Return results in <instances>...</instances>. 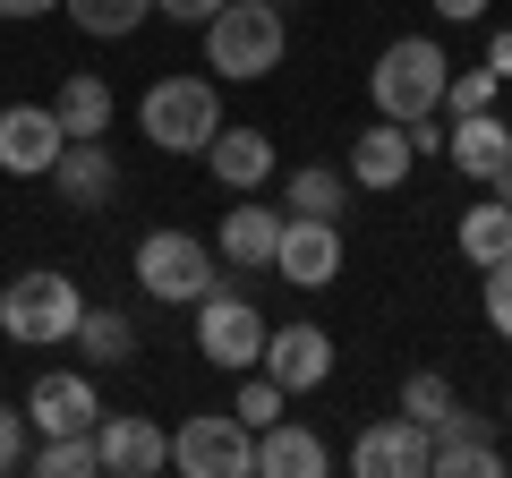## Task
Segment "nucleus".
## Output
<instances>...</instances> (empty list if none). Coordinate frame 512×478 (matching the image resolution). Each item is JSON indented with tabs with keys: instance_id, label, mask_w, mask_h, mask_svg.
Wrapping results in <instances>:
<instances>
[{
	"instance_id": "nucleus-1",
	"label": "nucleus",
	"mask_w": 512,
	"mask_h": 478,
	"mask_svg": "<svg viewBox=\"0 0 512 478\" xmlns=\"http://www.w3.org/2000/svg\"><path fill=\"white\" fill-rule=\"evenodd\" d=\"M197 35H205V69L222 86H256V77H274L291 60V18L274 0H222Z\"/></svg>"
},
{
	"instance_id": "nucleus-2",
	"label": "nucleus",
	"mask_w": 512,
	"mask_h": 478,
	"mask_svg": "<svg viewBox=\"0 0 512 478\" xmlns=\"http://www.w3.org/2000/svg\"><path fill=\"white\" fill-rule=\"evenodd\" d=\"M444 77H453V60H444V43L427 35H402V43H384L376 69H367V103H376V120H427V111L444 103Z\"/></svg>"
},
{
	"instance_id": "nucleus-3",
	"label": "nucleus",
	"mask_w": 512,
	"mask_h": 478,
	"mask_svg": "<svg viewBox=\"0 0 512 478\" xmlns=\"http://www.w3.org/2000/svg\"><path fill=\"white\" fill-rule=\"evenodd\" d=\"M77 316H86V291H77L60 265H35V274L0 282V333L18 350H60L77 333Z\"/></svg>"
},
{
	"instance_id": "nucleus-4",
	"label": "nucleus",
	"mask_w": 512,
	"mask_h": 478,
	"mask_svg": "<svg viewBox=\"0 0 512 478\" xmlns=\"http://www.w3.org/2000/svg\"><path fill=\"white\" fill-rule=\"evenodd\" d=\"M137 129L154 154H205L222 129V86L214 77H154L137 103Z\"/></svg>"
},
{
	"instance_id": "nucleus-5",
	"label": "nucleus",
	"mask_w": 512,
	"mask_h": 478,
	"mask_svg": "<svg viewBox=\"0 0 512 478\" xmlns=\"http://www.w3.org/2000/svg\"><path fill=\"white\" fill-rule=\"evenodd\" d=\"M137 291L171 299V308H197L214 291V248L197 231H146L137 239Z\"/></svg>"
},
{
	"instance_id": "nucleus-6",
	"label": "nucleus",
	"mask_w": 512,
	"mask_h": 478,
	"mask_svg": "<svg viewBox=\"0 0 512 478\" xmlns=\"http://www.w3.org/2000/svg\"><path fill=\"white\" fill-rule=\"evenodd\" d=\"M171 470H188V478H256V427L231 419V410H197V419H180V436H171Z\"/></svg>"
},
{
	"instance_id": "nucleus-7",
	"label": "nucleus",
	"mask_w": 512,
	"mask_h": 478,
	"mask_svg": "<svg viewBox=\"0 0 512 478\" xmlns=\"http://www.w3.org/2000/svg\"><path fill=\"white\" fill-rule=\"evenodd\" d=\"M197 350L214 359V368H231V376H248L256 368V350H265V316H256V299H239V291H205L197 299Z\"/></svg>"
},
{
	"instance_id": "nucleus-8",
	"label": "nucleus",
	"mask_w": 512,
	"mask_h": 478,
	"mask_svg": "<svg viewBox=\"0 0 512 478\" xmlns=\"http://www.w3.org/2000/svg\"><path fill=\"white\" fill-rule=\"evenodd\" d=\"M427 470L436 478H504V444H495V419L487 410H444L427 427Z\"/></svg>"
},
{
	"instance_id": "nucleus-9",
	"label": "nucleus",
	"mask_w": 512,
	"mask_h": 478,
	"mask_svg": "<svg viewBox=\"0 0 512 478\" xmlns=\"http://www.w3.org/2000/svg\"><path fill=\"white\" fill-rule=\"evenodd\" d=\"M274 274L291 282V291H333V274H342V222L333 214H282Z\"/></svg>"
},
{
	"instance_id": "nucleus-10",
	"label": "nucleus",
	"mask_w": 512,
	"mask_h": 478,
	"mask_svg": "<svg viewBox=\"0 0 512 478\" xmlns=\"http://www.w3.org/2000/svg\"><path fill=\"white\" fill-rule=\"evenodd\" d=\"M94 419H103V393H94L86 368H43L26 385V427L35 436H86Z\"/></svg>"
},
{
	"instance_id": "nucleus-11",
	"label": "nucleus",
	"mask_w": 512,
	"mask_h": 478,
	"mask_svg": "<svg viewBox=\"0 0 512 478\" xmlns=\"http://www.w3.org/2000/svg\"><path fill=\"white\" fill-rule=\"evenodd\" d=\"M256 368L274 376L282 393H316V385L333 376V333H325V325H265Z\"/></svg>"
},
{
	"instance_id": "nucleus-12",
	"label": "nucleus",
	"mask_w": 512,
	"mask_h": 478,
	"mask_svg": "<svg viewBox=\"0 0 512 478\" xmlns=\"http://www.w3.org/2000/svg\"><path fill=\"white\" fill-rule=\"evenodd\" d=\"M43 180L60 188V205H69V214H103V205L120 197V163H111L103 137H69V146L52 154V171H43Z\"/></svg>"
},
{
	"instance_id": "nucleus-13",
	"label": "nucleus",
	"mask_w": 512,
	"mask_h": 478,
	"mask_svg": "<svg viewBox=\"0 0 512 478\" xmlns=\"http://www.w3.org/2000/svg\"><path fill=\"white\" fill-rule=\"evenodd\" d=\"M350 470L359 478H427V427L419 419H367L359 436H350Z\"/></svg>"
},
{
	"instance_id": "nucleus-14",
	"label": "nucleus",
	"mask_w": 512,
	"mask_h": 478,
	"mask_svg": "<svg viewBox=\"0 0 512 478\" xmlns=\"http://www.w3.org/2000/svg\"><path fill=\"white\" fill-rule=\"evenodd\" d=\"M60 146H69V137H60L52 103H9L0 111V171H9V180H43Z\"/></svg>"
},
{
	"instance_id": "nucleus-15",
	"label": "nucleus",
	"mask_w": 512,
	"mask_h": 478,
	"mask_svg": "<svg viewBox=\"0 0 512 478\" xmlns=\"http://www.w3.org/2000/svg\"><path fill=\"white\" fill-rule=\"evenodd\" d=\"M94 461H103L111 478H154V470H171V436L154 419H94Z\"/></svg>"
},
{
	"instance_id": "nucleus-16",
	"label": "nucleus",
	"mask_w": 512,
	"mask_h": 478,
	"mask_svg": "<svg viewBox=\"0 0 512 478\" xmlns=\"http://www.w3.org/2000/svg\"><path fill=\"white\" fill-rule=\"evenodd\" d=\"M410 163H419V146H410L402 120H367L342 171H350V188H376V197H384V188H402V180H410Z\"/></svg>"
},
{
	"instance_id": "nucleus-17",
	"label": "nucleus",
	"mask_w": 512,
	"mask_h": 478,
	"mask_svg": "<svg viewBox=\"0 0 512 478\" xmlns=\"http://www.w3.org/2000/svg\"><path fill=\"white\" fill-rule=\"evenodd\" d=\"M444 154H453L461 180L487 188L495 171L512 163V120H504V111H470V120H453V129H444Z\"/></svg>"
},
{
	"instance_id": "nucleus-18",
	"label": "nucleus",
	"mask_w": 512,
	"mask_h": 478,
	"mask_svg": "<svg viewBox=\"0 0 512 478\" xmlns=\"http://www.w3.org/2000/svg\"><path fill=\"white\" fill-rule=\"evenodd\" d=\"M205 163H214V180L231 188V197H256V188L274 180V137L265 129H214Z\"/></svg>"
},
{
	"instance_id": "nucleus-19",
	"label": "nucleus",
	"mask_w": 512,
	"mask_h": 478,
	"mask_svg": "<svg viewBox=\"0 0 512 478\" xmlns=\"http://www.w3.org/2000/svg\"><path fill=\"white\" fill-rule=\"evenodd\" d=\"M333 453L325 436H308L299 419H274V427H256V478H325Z\"/></svg>"
},
{
	"instance_id": "nucleus-20",
	"label": "nucleus",
	"mask_w": 512,
	"mask_h": 478,
	"mask_svg": "<svg viewBox=\"0 0 512 478\" xmlns=\"http://www.w3.org/2000/svg\"><path fill=\"white\" fill-rule=\"evenodd\" d=\"M274 239H282V214L274 205L239 197L231 214H222V265H239V274H274Z\"/></svg>"
},
{
	"instance_id": "nucleus-21",
	"label": "nucleus",
	"mask_w": 512,
	"mask_h": 478,
	"mask_svg": "<svg viewBox=\"0 0 512 478\" xmlns=\"http://www.w3.org/2000/svg\"><path fill=\"white\" fill-rule=\"evenodd\" d=\"M52 120H60V137H103L111 120H120V103H111V86H103V77H60Z\"/></svg>"
},
{
	"instance_id": "nucleus-22",
	"label": "nucleus",
	"mask_w": 512,
	"mask_h": 478,
	"mask_svg": "<svg viewBox=\"0 0 512 478\" xmlns=\"http://www.w3.org/2000/svg\"><path fill=\"white\" fill-rule=\"evenodd\" d=\"M461 257H470L478 274H487V265H504V257H512V205L495 197V188H487V197L470 205V214H461Z\"/></svg>"
},
{
	"instance_id": "nucleus-23",
	"label": "nucleus",
	"mask_w": 512,
	"mask_h": 478,
	"mask_svg": "<svg viewBox=\"0 0 512 478\" xmlns=\"http://www.w3.org/2000/svg\"><path fill=\"white\" fill-rule=\"evenodd\" d=\"M69 342L86 350V368H120V359H137V325H128L120 308H86Z\"/></svg>"
},
{
	"instance_id": "nucleus-24",
	"label": "nucleus",
	"mask_w": 512,
	"mask_h": 478,
	"mask_svg": "<svg viewBox=\"0 0 512 478\" xmlns=\"http://www.w3.org/2000/svg\"><path fill=\"white\" fill-rule=\"evenodd\" d=\"M77 18V35H94V43H120V35H137V26L154 18V0H60Z\"/></svg>"
},
{
	"instance_id": "nucleus-25",
	"label": "nucleus",
	"mask_w": 512,
	"mask_h": 478,
	"mask_svg": "<svg viewBox=\"0 0 512 478\" xmlns=\"http://www.w3.org/2000/svg\"><path fill=\"white\" fill-rule=\"evenodd\" d=\"M342 205H350V171L342 163L291 171V205H282V214H333V222H342Z\"/></svg>"
},
{
	"instance_id": "nucleus-26",
	"label": "nucleus",
	"mask_w": 512,
	"mask_h": 478,
	"mask_svg": "<svg viewBox=\"0 0 512 478\" xmlns=\"http://www.w3.org/2000/svg\"><path fill=\"white\" fill-rule=\"evenodd\" d=\"M26 470H35V478H94V470H103V461H94V427H86V436H43L35 453H26Z\"/></svg>"
},
{
	"instance_id": "nucleus-27",
	"label": "nucleus",
	"mask_w": 512,
	"mask_h": 478,
	"mask_svg": "<svg viewBox=\"0 0 512 478\" xmlns=\"http://www.w3.org/2000/svg\"><path fill=\"white\" fill-rule=\"evenodd\" d=\"M495 86H504V77H495L487 69V60H478V69H453V77H444V120H470V111H495Z\"/></svg>"
},
{
	"instance_id": "nucleus-28",
	"label": "nucleus",
	"mask_w": 512,
	"mask_h": 478,
	"mask_svg": "<svg viewBox=\"0 0 512 478\" xmlns=\"http://www.w3.org/2000/svg\"><path fill=\"white\" fill-rule=\"evenodd\" d=\"M444 410H453V385H444L436 368H419V376H402V419H419V427H436Z\"/></svg>"
},
{
	"instance_id": "nucleus-29",
	"label": "nucleus",
	"mask_w": 512,
	"mask_h": 478,
	"mask_svg": "<svg viewBox=\"0 0 512 478\" xmlns=\"http://www.w3.org/2000/svg\"><path fill=\"white\" fill-rule=\"evenodd\" d=\"M282 402H291V393H282V385H274L265 368H248V385H239L231 419H248V427H274V419H282Z\"/></svg>"
},
{
	"instance_id": "nucleus-30",
	"label": "nucleus",
	"mask_w": 512,
	"mask_h": 478,
	"mask_svg": "<svg viewBox=\"0 0 512 478\" xmlns=\"http://www.w3.org/2000/svg\"><path fill=\"white\" fill-rule=\"evenodd\" d=\"M26 436H35V427H26V410L0 402V478H18V470H26V453H35Z\"/></svg>"
},
{
	"instance_id": "nucleus-31",
	"label": "nucleus",
	"mask_w": 512,
	"mask_h": 478,
	"mask_svg": "<svg viewBox=\"0 0 512 478\" xmlns=\"http://www.w3.org/2000/svg\"><path fill=\"white\" fill-rule=\"evenodd\" d=\"M478 299H487L495 342H512V257H504V265H487V291H478Z\"/></svg>"
},
{
	"instance_id": "nucleus-32",
	"label": "nucleus",
	"mask_w": 512,
	"mask_h": 478,
	"mask_svg": "<svg viewBox=\"0 0 512 478\" xmlns=\"http://www.w3.org/2000/svg\"><path fill=\"white\" fill-rule=\"evenodd\" d=\"M154 9H163V18H180V26H205L222 0H154Z\"/></svg>"
},
{
	"instance_id": "nucleus-33",
	"label": "nucleus",
	"mask_w": 512,
	"mask_h": 478,
	"mask_svg": "<svg viewBox=\"0 0 512 478\" xmlns=\"http://www.w3.org/2000/svg\"><path fill=\"white\" fill-rule=\"evenodd\" d=\"M487 9H495V0H436V18H453V26H478Z\"/></svg>"
},
{
	"instance_id": "nucleus-34",
	"label": "nucleus",
	"mask_w": 512,
	"mask_h": 478,
	"mask_svg": "<svg viewBox=\"0 0 512 478\" xmlns=\"http://www.w3.org/2000/svg\"><path fill=\"white\" fill-rule=\"evenodd\" d=\"M487 69L512 77V26H495V35H487Z\"/></svg>"
},
{
	"instance_id": "nucleus-35",
	"label": "nucleus",
	"mask_w": 512,
	"mask_h": 478,
	"mask_svg": "<svg viewBox=\"0 0 512 478\" xmlns=\"http://www.w3.org/2000/svg\"><path fill=\"white\" fill-rule=\"evenodd\" d=\"M60 0H0V18H52Z\"/></svg>"
},
{
	"instance_id": "nucleus-36",
	"label": "nucleus",
	"mask_w": 512,
	"mask_h": 478,
	"mask_svg": "<svg viewBox=\"0 0 512 478\" xmlns=\"http://www.w3.org/2000/svg\"><path fill=\"white\" fill-rule=\"evenodd\" d=\"M487 188H495V197H504V205H512V163H504V171H495V180H487Z\"/></svg>"
},
{
	"instance_id": "nucleus-37",
	"label": "nucleus",
	"mask_w": 512,
	"mask_h": 478,
	"mask_svg": "<svg viewBox=\"0 0 512 478\" xmlns=\"http://www.w3.org/2000/svg\"><path fill=\"white\" fill-rule=\"evenodd\" d=\"M504 427H512V393H504Z\"/></svg>"
},
{
	"instance_id": "nucleus-38",
	"label": "nucleus",
	"mask_w": 512,
	"mask_h": 478,
	"mask_svg": "<svg viewBox=\"0 0 512 478\" xmlns=\"http://www.w3.org/2000/svg\"><path fill=\"white\" fill-rule=\"evenodd\" d=\"M274 9H299V0H274Z\"/></svg>"
}]
</instances>
